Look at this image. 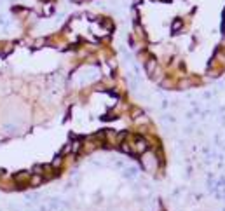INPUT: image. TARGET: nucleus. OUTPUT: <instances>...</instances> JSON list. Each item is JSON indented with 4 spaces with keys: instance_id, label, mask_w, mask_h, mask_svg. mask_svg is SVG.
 <instances>
[{
    "instance_id": "1",
    "label": "nucleus",
    "mask_w": 225,
    "mask_h": 211,
    "mask_svg": "<svg viewBox=\"0 0 225 211\" xmlns=\"http://www.w3.org/2000/svg\"><path fill=\"white\" fill-rule=\"evenodd\" d=\"M145 148H147V143H145V140H142V138H138L136 140V145H134V152H143Z\"/></svg>"
},
{
    "instance_id": "2",
    "label": "nucleus",
    "mask_w": 225,
    "mask_h": 211,
    "mask_svg": "<svg viewBox=\"0 0 225 211\" xmlns=\"http://www.w3.org/2000/svg\"><path fill=\"white\" fill-rule=\"evenodd\" d=\"M42 181H44V178H42L40 174H35V176H31L30 178V183L33 185V187H37V185H40Z\"/></svg>"
}]
</instances>
